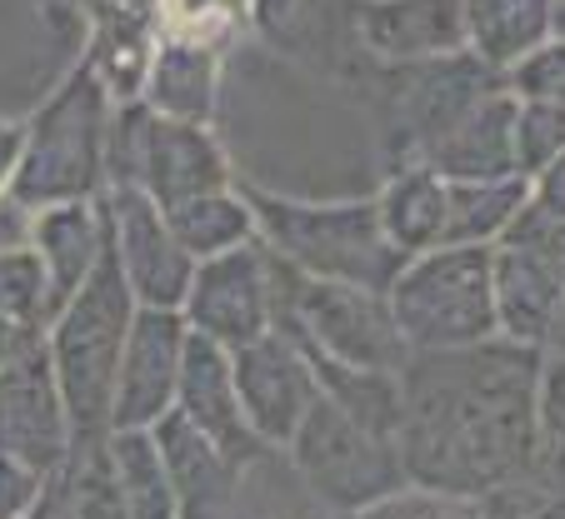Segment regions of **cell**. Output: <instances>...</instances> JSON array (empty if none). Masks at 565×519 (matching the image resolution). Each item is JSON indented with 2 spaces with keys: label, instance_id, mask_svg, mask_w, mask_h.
<instances>
[{
  "label": "cell",
  "instance_id": "cell-1",
  "mask_svg": "<svg viewBox=\"0 0 565 519\" xmlns=\"http://www.w3.org/2000/svg\"><path fill=\"white\" fill-rule=\"evenodd\" d=\"M541 350L480 339L460 350H411L401 365V465L420 489L486 499L535 479Z\"/></svg>",
  "mask_w": 565,
  "mask_h": 519
},
{
  "label": "cell",
  "instance_id": "cell-2",
  "mask_svg": "<svg viewBox=\"0 0 565 519\" xmlns=\"http://www.w3.org/2000/svg\"><path fill=\"white\" fill-rule=\"evenodd\" d=\"M256 210L260 245L280 266L300 270L310 280H335V285H361L391 295L395 275L406 270L411 255L385 235L381 205L375 201H345V205H316V201H286V195L246 191Z\"/></svg>",
  "mask_w": 565,
  "mask_h": 519
},
{
  "label": "cell",
  "instance_id": "cell-3",
  "mask_svg": "<svg viewBox=\"0 0 565 519\" xmlns=\"http://www.w3.org/2000/svg\"><path fill=\"white\" fill-rule=\"evenodd\" d=\"M136 310L140 300L116 260V245H110L96 275L51 320L45 339H51V365L75 424V445L110 435V400H116V375L130 325H136Z\"/></svg>",
  "mask_w": 565,
  "mask_h": 519
},
{
  "label": "cell",
  "instance_id": "cell-4",
  "mask_svg": "<svg viewBox=\"0 0 565 519\" xmlns=\"http://www.w3.org/2000/svg\"><path fill=\"white\" fill-rule=\"evenodd\" d=\"M385 300L411 350H460L501 335L491 250L476 245H440L406 260Z\"/></svg>",
  "mask_w": 565,
  "mask_h": 519
},
{
  "label": "cell",
  "instance_id": "cell-5",
  "mask_svg": "<svg viewBox=\"0 0 565 519\" xmlns=\"http://www.w3.org/2000/svg\"><path fill=\"white\" fill-rule=\"evenodd\" d=\"M276 329H286L306 350L355 365V370L401 375V365L411 360V345L381 290L310 280L300 270L280 266V260H276Z\"/></svg>",
  "mask_w": 565,
  "mask_h": 519
},
{
  "label": "cell",
  "instance_id": "cell-6",
  "mask_svg": "<svg viewBox=\"0 0 565 519\" xmlns=\"http://www.w3.org/2000/svg\"><path fill=\"white\" fill-rule=\"evenodd\" d=\"M286 459L296 469L300 489L335 519L361 515V509L381 505L385 495L411 485L395 440L365 430L361 420H351L326 394H316L296 440L286 445Z\"/></svg>",
  "mask_w": 565,
  "mask_h": 519
},
{
  "label": "cell",
  "instance_id": "cell-7",
  "mask_svg": "<svg viewBox=\"0 0 565 519\" xmlns=\"http://www.w3.org/2000/svg\"><path fill=\"white\" fill-rule=\"evenodd\" d=\"M116 185H136L160 210H175L185 201L231 191V170L205 126L156 116L146 106L126 110L120 126L110 130V191Z\"/></svg>",
  "mask_w": 565,
  "mask_h": 519
},
{
  "label": "cell",
  "instance_id": "cell-8",
  "mask_svg": "<svg viewBox=\"0 0 565 519\" xmlns=\"http://www.w3.org/2000/svg\"><path fill=\"white\" fill-rule=\"evenodd\" d=\"M25 205H65V201H100L110 191V126L106 96L96 85L75 90L61 110L41 126L35 155L21 181Z\"/></svg>",
  "mask_w": 565,
  "mask_h": 519
},
{
  "label": "cell",
  "instance_id": "cell-9",
  "mask_svg": "<svg viewBox=\"0 0 565 519\" xmlns=\"http://www.w3.org/2000/svg\"><path fill=\"white\" fill-rule=\"evenodd\" d=\"M191 335H205L225 350H241L266 329H276V255L260 240L225 250L195 266V280L181 305Z\"/></svg>",
  "mask_w": 565,
  "mask_h": 519
},
{
  "label": "cell",
  "instance_id": "cell-10",
  "mask_svg": "<svg viewBox=\"0 0 565 519\" xmlns=\"http://www.w3.org/2000/svg\"><path fill=\"white\" fill-rule=\"evenodd\" d=\"M106 210H110V245H116V260L126 270L136 300L156 310H181L201 260L171 230V215L136 185L106 191Z\"/></svg>",
  "mask_w": 565,
  "mask_h": 519
},
{
  "label": "cell",
  "instance_id": "cell-11",
  "mask_svg": "<svg viewBox=\"0 0 565 519\" xmlns=\"http://www.w3.org/2000/svg\"><path fill=\"white\" fill-rule=\"evenodd\" d=\"M185 345H191V325L181 310H136L116 375V400H110V435L116 430H156L175 410Z\"/></svg>",
  "mask_w": 565,
  "mask_h": 519
},
{
  "label": "cell",
  "instance_id": "cell-12",
  "mask_svg": "<svg viewBox=\"0 0 565 519\" xmlns=\"http://www.w3.org/2000/svg\"><path fill=\"white\" fill-rule=\"evenodd\" d=\"M231 370H235V390H241V410H246L250 430L260 435V445L286 450L320 394L310 355L286 329H266L260 339L231 350Z\"/></svg>",
  "mask_w": 565,
  "mask_h": 519
},
{
  "label": "cell",
  "instance_id": "cell-13",
  "mask_svg": "<svg viewBox=\"0 0 565 519\" xmlns=\"http://www.w3.org/2000/svg\"><path fill=\"white\" fill-rule=\"evenodd\" d=\"M495 270V325L501 339H515L525 350H565V275L541 260L531 245L501 240L491 250Z\"/></svg>",
  "mask_w": 565,
  "mask_h": 519
},
{
  "label": "cell",
  "instance_id": "cell-14",
  "mask_svg": "<svg viewBox=\"0 0 565 519\" xmlns=\"http://www.w3.org/2000/svg\"><path fill=\"white\" fill-rule=\"evenodd\" d=\"M175 410H181L235 469H250L256 459H266L270 445H260V435L250 430L246 410H241L231 350L215 345V339L191 335V345H185V365H181V394H175Z\"/></svg>",
  "mask_w": 565,
  "mask_h": 519
},
{
  "label": "cell",
  "instance_id": "cell-15",
  "mask_svg": "<svg viewBox=\"0 0 565 519\" xmlns=\"http://www.w3.org/2000/svg\"><path fill=\"white\" fill-rule=\"evenodd\" d=\"M515 110L511 90H486L466 106L436 140L420 145V165L440 170L446 181H505L515 170Z\"/></svg>",
  "mask_w": 565,
  "mask_h": 519
},
{
  "label": "cell",
  "instance_id": "cell-16",
  "mask_svg": "<svg viewBox=\"0 0 565 519\" xmlns=\"http://www.w3.org/2000/svg\"><path fill=\"white\" fill-rule=\"evenodd\" d=\"M35 255L45 260L51 275V310L61 315L75 300V290L96 275V266L110 250V210L106 195L100 201H65V205H45L35 215ZM51 315V320H55Z\"/></svg>",
  "mask_w": 565,
  "mask_h": 519
},
{
  "label": "cell",
  "instance_id": "cell-17",
  "mask_svg": "<svg viewBox=\"0 0 565 519\" xmlns=\"http://www.w3.org/2000/svg\"><path fill=\"white\" fill-rule=\"evenodd\" d=\"M150 435H156V450L171 469L175 495H181V519H231L246 469H235L181 410L166 414Z\"/></svg>",
  "mask_w": 565,
  "mask_h": 519
},
{
  "label": "cell",
  "instance_id": "cell-18",
  "mask_svg": "<svg viewBox=\"0 0 565 519\" xmlns=\"http://www.w3.org/2000/svg\"><path fill=\"white\" fill-rule=\"evenodd\" d=\"M381 61H446L466 51V0H381L361 21Z\"/></svg>",
  "mask_w": 565,
  "mask_h": 519
},
{
  "label": "cell",
  "instance_id": "cell-19",
  "mask_svg": "<svg viewBox=\"0 0 565 519\" xmlns=\"http://www.w3.org/2000/svg\"><path fill=\"white\" fill-rule=\"evenodd\" d=\"M555 31L551 0H466V45L480 65L515 71Z\"/></svg>",
  "mask_w": 565,
  "mask_h": 519
},
{
  "label": "cell",
  "instance_id": "cell-20",
  "mask_svg": "<svg viewBox=\"0 0 565 519\" xmlns=\"http://www.w3.org/2000/svg\"><path fill=\"white\" fill-rule=\"evenodd\" d=\"M381 205V220H385V235H391L401 250L416 260L426 250H440L446 245V205H450V181L440 170L430 165H406L401 175L381 185L375 195Z\"/></svg>",
  "mask_w": 565,
  "mask_h": 519
},
{
  "label": "cell",
  "instance_id": "cell-21",
  "mask_svg": "<svg viewBox=\"0 0 565 519\" xmlns=\"http://www.w3.org/2000/svg\"><path fill=\"white\" fill-rule=\"evenodd\" d=\"M525 210H531V181L525 175H505V181H450L446 245L495 250Z\"/></svg>",
  "mask_w": 565,
  "mask_h": 519
},
{
  "label": "cell",
  "instance_id": "cell-22",
  "mask_svg": "<svg viewBox=\"0 0 565 519\" xmlns=\"http://www.w3.org/2000/svg\"><path fill=\"white\" fill-rule=\"evenodd\" d=\"M110 465H116V485L130 519H181V495H175L171 469L160 459L150 430H116Z\"/></svg>",
  "mask_w": 565,
  "mask_h": 519
},
{
  "label": "cell",
  "instance_id": "cell-23",
  "mask_svg": "<svg viewBox=\"0 0 565 519\" xmlns=\"http://www.w3.org/2000/svg\"><path fill=\"white\" fill-rule=\"evenodd\" d=\"M171 215V230L181 235V245L195 255V260H215L225 250H241V245L260 240L256 230V210H250L246 191H215V195H201V201H185L175 205Z\"/></svg>",
  "mask_w": 565,
  "mask_h": 519
},
{
  "label": "cell",
  "instance_id": "cell-24",
  "mask_svg": "<svg viewBox=\"0 0 565 519\" xmlns=\"http://www.w3.org/2000/svg\"><path fill=\"white\" fill-rule=\"evenodd\" d=\"M211 61L195 51H171L150 80V110L171 120H191V126L211 116Z\"/></svg>",
  "mask_w": 565,
  "mask_h": 519
},
{
  "label": "cell",
  "instance_id": "cell-25",
  "mask_svg": "<svg viewBox=\"0 0 565 519\" xmlns=\"http://www.w3.org/2000/svg\"><path fill=\"white\" fill-rule=\"evenodd\" d=\"M535 479L565 489V350L541 360L535 385Z\"/></svg>",
  "mask_w": 565,
  "mask_h": 519
},
{
  "label": "cell",
  "instance_id": "cell-26",
  "mask_svg": "<svg viewBox=\"0 0 565 519\" xmlns=\"http://www.w3.org/2000/svg\"><path fill=\"white\" fill-rule=\"evenodd\" d=\"M0 315L25 320V325H41V320L55 315L51 275H45V260L35 255V245L0 255Z\"/></svg>",
  "mask_w": 565,
  "mask_h": 519
},
{
  "label": "cell",
  "instance_id": "cell-27",
  "mask_svg": "<svg viewBox=\"0 0 565 519\" xmlns=\"http://www.w3.org/2000/svg\"><path fill=\"white\" fill-rule=\"evenodd\" d=\"M565 155V100H521L515 110V170L535 181Z\"/></svg>",
  "mask_w": 565,
  "mask_h": 519
},
{
  "label": "cell",
  "instance_id": "cell-28",
  "mask_svg": "<svg viewBox=\"0 0 565 519\" xmlns=\"http://www.w3.org/2000/svg\"><path fill=\"white\" fill-rule=\"evenodd\" d=\"M351 519H486V505L480 499H466V495H446V489H420V485H406L385 495L381 505L361 509Z\"/></svg>",
  "mask_w": 565,
  "mask_h": 519
},
{
  "label": "cell",
  "instance_id": "cell-29",
  "mask_svg": "<svg viewBox=\"0 0 565 519\" xmlns=\"http://www.w3.org/2000/svg\"><path fill=\"white\" fill-rule=\"evenodd\" d=\"M486 519H565V489L545 479H521L480 499Z\"/></svg>",
  "mask_w": 565,
  "mask_h": 519
},
{
  "label": "cell",
  "instance_id": "cell-30",
  "mask_svg": "<svg viewBox=\"0 0 565 519\" xmlns=\"http://www.w3.org/2000/svg\"><path fill=\"white\" fill-rule=\"evenodd\" d=\"M515 100H565V41H545L511 71Z\"/></svg>",
  "mask_w": 565,
  "mask_h": 519
},
{
  "label": "cell",
  "instance_id": "cell-31",
  "mask_svg": "<svg viewBox=\"0 0 565 519\" xmlns=\"http://www.w3.org/2000/svg\"><path fill=\"white\" fill-rule=\"evenodd\" d=\"M531 205L545 215H555V220H565V155L555 160V165H545L531 181Z\"/></svg>",
  "mask_w": 565,
  "mask_h": 519
}]
</instances>
